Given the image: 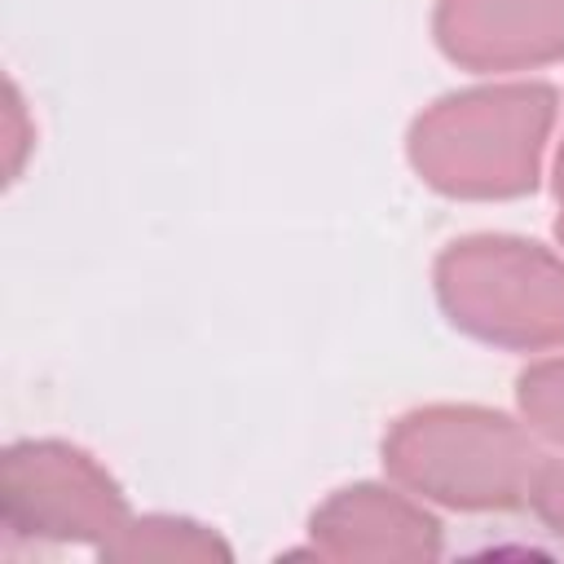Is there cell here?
I'll return each mask as SVG.
<instances>
[{
  "instance_id": "1",
  "label": "cell",
  "mask_w": 564,
  "mask_h": 564,
  "mask_svg": "<svg viewBox=\"0 0 564 564\" xmlns=\"http://www.w3.org/2000/svg\"><path fill=\"white\" fill-rule=\"evenodd\" d=\"M560 119L542 79H498L436 97L405 132L414 176L445 198H520L538 189Z\"/></svg>"
},
{
  "instance_id": "2",
  "label": "cell",
  "mask_w": 564,
  "mask_h": 564,
  "mask_svg": "<svg viewBox=\"0 0 564 564\" xmlns=\"http://www.w3.org/2000/svg\"><path fill=\"white\" fill-rule=\"evenodd\" d=\"M546 441L489 405H419L383 432V471L423 502L449 511L529 507Z\"/></svg>"
},
{
  "instance_id": "3",
  "label": "cell",
  "mask_w": 564,
  "mask_h": 564,
  "mask_svg": "<svg viewBox=\"0 0 564 564\" xmlns=\"http://www.w3.org/2000/svg\"><path fill=\"white\" fill-rule=\"evenodd\" d=\"M436 304L454 330L507 348H564V256L516 234L454 238L432 264Z\"/></svg>"
},
{
  "instance_id": "4",
  "label": "cell",
  "mask_w": 564,
  "mask_h": 564,
  "mask_svg": "<svg viewBox=\"0 0 564 564\" xmlns=\"http://www.w3.org/2000/svg\"><path fill=\"white\" fill-rule=\"evenodd\" d=\"M4 529L31 542H79L97 555L132 520L128 494L88 449L53 436L13 441L0 463Z\"/></svg>"
},
{
  "instance_id": "5",
  "label": "cell",
  "mask_w": 564,
  "mask_h": 564,
  "mask_svg": "<svg viewBox=\"0 0 564 564\" xmlns=\"http://www.w3.org/2000/svg\"><path fill=\"white\" fill-rule=\"evenodd\" d=\"M436 48L476 75L564 62V0H436Z\"/></svg>"
},
{
  "instance_id": "6",
  "label": "cell",
  "mask_w": 564,
  "mask_h": 564,
  "mask_svg": "<svg viewBox=\"0 0 564 564\" xmlns=\"http://www.w3.org/2000/svg\"><path fill=\"white\" fill-rule=\"evenodd\" d=\"M313 555L322 560H436L441 520L397 480H357L335 489L308 516Z\"/></svg>"
},
{
  "instance_id": "7",
  "label": "cell",
  "mask_w": 564,
  "mask_h": 564,
  "mask_svg": "<svg viewBox=\"0 0 564 564\" xmlns=\"http://www.w3.org/2000/svg\"><path fill=\"white\" fill-rule=\"evenodd\" d=\"M229 542L189 516H132L123 533L101 551V560H229Z\"/></svg>"
},
{
  "instance_id": "8",
  "label": "cell",
  "mask_w": 564,
  "mask_h": 564,
  "mask_svg": "<svg viewBox=\"0 0 564 564\" xmlns=\"http://www.w3.org/2000/svg\"><path fill=\"white\" fill-rule=\"evenodd\" d=\"M516 405L520 419L546 441L564 449V352L529 361L516 379Z\"/></svg>"
},
{
  "instance_id": "9",
  "label": "cell",
  "mask_w": 564,
  "mask_h": 564,
  "mask_svg": "<svg viewBox=\"0 0 564 564\" xmlns=\"http://www.w3.org/2000/svg\"><path fill=\"white\" fill-rule=\"evenodd\" d=\"M35 154V119L26 110V97L22 88L9 79L4 84V181H22V167L26 159Z\"/></svg>"
},
{
  "instance_id": "10",
  "label": "cell",
  "mask_w": 564,
  "mask_h": 564,
  "mask_svg": "<svg viewBox=\"0 0 564 564\" xmlns=\"http://www.w3.org/2000/svg\"><path fill=\"white\" fill-rule=\"evenodd\" d=\"M529 507L533 516L564 538V458H546L542 471H538V485L529 494Z\"/></svg>"
},
{
  "instance_id": "11",
  "label": "cell",
  "mask_w": 564,
  "mask_h": 564,
  "mask_svg": "<svg viewBox=\"0 0 564 564\" xmlns=\"http://www.w3.org/2000/svg\"><path fill=\"white\" fill-rule=\"evenodd\" d=\"M551 185H555V194L564 198V137H560V150H555V167H551Z\"/></svg>"
},
{
  "instance_id": "12",
  "label": "cell",
  "mask_w": 564,
  "mask_h": 564,
  "mask_svg": "<svg viewBox=\"0 0 564 564\" xmlns=\"http://www.w3.org/2000/svg\"><path fill=\"white\" fill-rule=\"evenodd\" d=\"M555 242H560V247H564V212H560V216H555Z\"/></svg>"
}]
</instances>
